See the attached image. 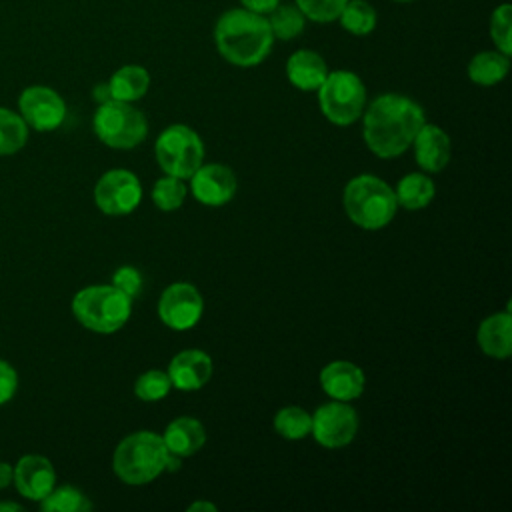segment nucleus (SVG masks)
I'll use <instances>...</instances> for the list:
<instances>
[{"label":"nucleus","instance_id":"c756f323","mask_svg":"<svg viewBox=\"0 0 512 512\" xmlns=\"http://www.w3.org/2000/svg\"><path fill=\"white\" fill-rule=\"evenodd\" d=\"M170 388H172V382L168 372L158 368L142 372L134 382V394L138 400H144V402H158L166 398Z\"/></svg>","mask_w":512,"mask_h":512},{"label":"nucleus","instance_id":"7ed1b4c3","mask_svg":"<svg viewBox=\"0 0 512 512\" xmlns=\"http://www.w3.org/2000/svg\"><path fill=\"white\" fill-rule=\"evenodd\" d=\"M168 456L170 452L160 434L138 430L118 442L112 456V468L124 484L142 486L166 472Z\"/></svg>","mask_w":512,"mask_h":512},{"label":"nucleus","instance_id":"423d86ee","mask_svg":"<svg viewBox=\"0 0 512 512\" xmlns=\"http://www.w3.org/2000/svg\"><path fill=\"white\" fill-rule=\"evenodd\" d=\"M316 92L322 114L336 126L354 124L366 108V86L352 70L328 72Z\"/></svg>","mask_w":512,"mask_h":512},{"label":"nucleus","instance_id":"58836bf2","mask_svg":"<svg viewBox=\"0 0 512 512\" xmlns=\"http://www.w3.org/2000/svg\"><path fill=\"white\" fill-rule=\"evenodd\" d=\"M0 510H20V506L12 502H0Z\"/></svg>","mask_w":512,"mask_h":512},{"label":"nucleus","instance_id":"7c9ffc66","mask_svg":"<svg viewBox=\"0 0 512 512\" xmlns=\"http://www.w3.org/2000/svg\"><path fill=\"white\" fill-rule=\"evenodd\" d=\"M488 30L496 50L512 56V6L508 2H502L492 10Z\"/></svg>","mask_w":512,"mask_h":512},{"label":"nucleus","instance_id":"e433bc0d","mask_svg":"<svg viewBox=\"0 0 512 512\" xmlns=\"http://www.w3.org/2000/svg\"><path fill=\"white\" fill-rule=\"evenodd\" d=\"M12 476H14V468L0 460V490L12 482Z\"/></svg>","mask_w":512,"mask_h":512},{"label":"nucleus","instance_id":"1a4fd4ad","mask_svg":"<svg viewBox=\"0 0 512 512\" xmlns=\"http://www.w3.org/2000/svg\"><path fill=\"white\" fill-rule=\"evenodd\" d=\"M358 412L342 400H332L316 408L312 414V430L314 440L330 450L348 446L358 432Z\"/></svg>","mask_w":512,"mask_h":512},{"label":"nucleus","instance_id":"aec40b11","mask_svg":"<svg viewBox=\"0 0 512 512\" xmlns=\"http://www.w3.org/2000/svg\"><path fill=\"white\" fill-rule=\"evenodd\" d=\"M160 436L166 450L178 458L194 456L206 442L204 424L192 416L174 418Z\"/></svg>","mask_w":512,"mask_h":512},{"label":"nucleus","instance_id":"dca6fc26","mask_svg":"<svg viewBox=\"0 0 512 512\" xmlns=\"http://www.w3.org/2000/svg\"><path fill=\"white\" fill-rule=\"evenodd\" d=\"M320 386L332 400L350 402L362 396L366 376L358 364L348 360H334L322 368Z\"/></svg>","mask_w":512,"mask_h":512},{"label":"nucleus","instance_id":"9b49d317","mask_svg":"<svg viewBox=\"0 0 512 512\" xmlns=\"http://www.w3.org/2000/svg\"><path fill=\"white\" fill-rule=\"evenodd\" d=\"M18 114L28 128L38 132H52L62 126L66 118V102L50 86H28L18 98Z\"/></svg>","mask_w":512,"mask_h":512},{"label":"nucleus","instance_id":"f8f14e48","mask_svg":"<svg viewBox=\"0 0 512 512\" xmlns=\"http://www.w3.org/2000/svg\"><path fill=\"white\" fill-rule=\"evenodd\" d=\"M204 312V300L190 282H174L164 288L158 300V316L172 330H190Z\"/></svg>","mask_w":512,"mask_h":512},{"label":"nucleus","instance_id":"f3484780","mask_svg":"<svg viewBox=\"0 0 512 512\" xmlns=\"http://www.w3.org/2000/svg\"><path fill=\"white\" fill-rule=\"evenodd\" d=\"M412 146H414L416 162L424 172L436 174L444 170L450 162V154H452L450 136L436 124L424 122V126L414 136Z\"/></svg>","mask_w":512,"mask_h":512},{"label":"nucleus","instance_id":"393cba45","mask_svg":"<svg viewBox=\"0 0 512 512\" xmlns=\"http://www.w3.org/2000/svg\"><path fill=\"white\" fill-rule=\"evenodd\" d=\"M338 22L352 36H368L378 24V12L368 0H348Z\"/></svg>","mask_w":512,"mask_h":512},{"label":"nucleus","instance_id":"0eeeda50","mask_svg":"<svg viewBox=\"0 0 512 512\" xmlns=\"http://www.w3.org/2000/svg\"><path fill=\"white\" fill-rule=\"evenodd\" d=\"M96 136L110 148H136L148 134V120L132 102L108 100L98 104L92 120Z\"/></svg>","mask_w":512,"mask_h":512},{"label":"nucleus","instance_id":"a878e982","mask_svg":"<svg viewBox=\"0 0 512 512\" xmlns=\"http://www.w3.org/2000/svg\"><path fill=\"white\" fill-rule=\"evenodd\" d=\"M28 140V124L18 112L0 106V156L14 154Z\"/></svg>","mask_w":512,"mask_h":512},{"label":"nucleus","instance_id":"4468645a","mask_svg":"<svg viewBox=\"0 0 512 512\" xmlns=\"http://www.w3.org/2000/svg\"><path fill=\"white\" fill-rule=\"evenodd\" d=\"M12 482L24 498L40 502L56 486V470L46 456L26 454L16 462Z\"/></svg>","mask_w":512,"mask_h":512},{"label":"nucleus","instance_id":"c9c22d12","mask_svg":"<svg viewBox=\"0 0 512 512\" xmlns=\"http://www.w3.org/2000/svg\"><path fill=\"white\" fill-rule=\"evenodd\" d=\"M92 98H94L98 104H104V102L112 100V92H110L108 82H104V84H96V86H94V90H92Z\"/></svg>","mask_w":512,"mask_h":512},{"label":"nucleus","instance_id":"cd10ccee","mask_svg":"<svg viewBox=\"0 0 512 512\" xmlns=\"http://www.w3.org/2000/svg\"><path fill=\"white\" fill-rule=\"evenodd\" d=\"M40 508L44 512H86L92 508V502L74 486H54L42 500Z\"/></svg>","mask_w":512,"mask_h":512},{"label":"nucleus","instance_id":"412c9836","mask_svg":"<svg viewBox=\"0 0 512 512\" xmlns=\"http://www.w3.org/2000/svg\"><path fill=\"white\" fill-rule=\"evenodd\" d=\"M510 72V56L500 50H482L468 62V78L478 86H496Z\"/></svg>","mask_w":512,"mask_h":512},{"label":"nucleus","instance_id":"2f4dec72","mask_svg":"<svg viewBox=\"0 0 512 512\" xmlns=\"http://www.w3.org/2000/svg\"><path fill=\"white\" fill-rule=\"evenodd\" d=\"M346 2L348 0H294V4L300 8L306 20L318 24L336 22Z\"/></svg>","mask_w":512,"mask_h":512},{"label":"nucleus","instance_id":"4be33fe9","mask_svg":"<svg viewBox=\"0 0 512 512\" xmlns=\"http://www.w3.org/2000/svg\"><path fill=\"white\" fill-rule=\"evenodd\" d=\"M112 100L120 102H136L150 88V74L140 64H124L120 66L108 80Z\"/></svg>","mask_w":512,"mask_h":512},{"label":"nucleus","instance_id":"6e6552de","mask_svg":"<svg viewBox=\"0 0 512 512\" xmlns=\"http://www.w3.org/2000/svg\"><path fill=\"white\" fill-rule=\"evenodd\" d=\"M154 156L168 176L188 180L204 162V142L190 126L170 124L156 138Z\"/></svg>","mask_w":512,"mask_h":512},{"label":"nucleus","instance_id":"f704fd0d","mask_svg":"<svg viewBox=\"0 0 512 512\" xmlns=\"http://www.w3.org/2000/svg\"><path fill=\"white\" fill-rule=\"evenodd\" d=\"M282 0H240V6L250 10V12H256V14H270Z\"/></svg>","mask_w":512,"mask_h":512},{"label":"nucleus","instance_id":"f03ea898","mask_svg":"<svg viewBox=\"0 0 512 512\" xmlns=\"http://www.w3.org/2000/svg\"><path fill=\"white\" fill-rule=\"evenodd\" d=\"M214 44L232 66L252 68L270 56L274 36L266 16L246 8H230L214 24Z\"/></svg>","mask_w":512,"mask_h":512},{"label":"nucleus","instance_id":"a211bd4d","mask_svg":"<svg viewBox=\"0 0 512 512\" xmlns=\"http://www.w3.org/2000/svg\"><path fill=\"white\" fill-rule=\"evenodd\" d=\"M328 64L320 52L310 48H300L292 52L286 60L288 82L302 92H316L328 76Z\"/></svg>","mask_w":512,"mask_h":512},{"label":"nucleus","instance_id":"6ab92c4d","mask_svg":"<svg viewBox=\"0 0 512 512\" xmlns=\"http://www.w3.org/2000/svg\"><path fill=\"white\" fill-rule=\"evenodd\" d=\"M480 350L496 360H506L512 354V316L508 310L486 316L476 332Z\"/></svg>","mask_w":512,"mask_h":512},{"label":"nucleus","instance_id":"72a5a7b5","mask_svg":"<svg viewBox=\"0 0 512 512\" xmlns=\"http://www.w3.org/2000/svg\"><path fill=\"white\" fill-rule=\"evenodd\" d=\"M16 388H18V374L14 366L8 364L6 360H0V404H6L8 400H12V396L16 394Z\"/></svg>","mask_w":512,"mask_h":512},{"label":"nucleus","instance_id":"b1692460","mask_svg":"<svg viewBox=\"0 0 512 512\" xmlns=\"http://www.w3.org/2000/svg\"><path fill=\"white\" fill-rule=\"evenodd\" d=\"M268 26L272 30L274 40H294L304 32L306 16L300 12V8L292 2H280L270 14H266Z\"/></svg>","mask_w":512,"mask_h":512},{"label":"nucleus","instance_id":"39448f33","mask_svg":"<svg viewBox=\"0 0 512 512\" xmlns=\"http://www.w3.org/2000/svg\"><path fill=\"white\" fill-rule=\"evenodd\" d=\"M72 314L84 328L98 334H112L128 322L132 298L112 284L86 286L74 294Z\"/></svg>","mask_w":512,"mask_h":512},{"label":"nucleus","instance_id":"bb28decb","mask_svg":"<svg viewBox=\"0 0 512 512\" xmlns=\"http://www.w3.org/2000/svg\"><path fill=\"white\" fill-rule=\"evenodd\" d=\"M274 430L286 440H302L312 430V414L300 406H284L274 416Z\"/></svg>","mask_w":512,"mask_h":512},{"label":"nucleus","instance_id":"5701e85b","mask_svg":"<svg viewBox=\"0 0 512 512\" xmlns=\"http://www.w3.org/2000/svg\"><path fill=\"white\" fill-rule=\"evenodd\" d=\"M436 194V184L424 172H410L394 188V196L398 206L406 210H422L426 208Z\"/></svg>","mask_w":512,"mask_h":512},{"label":"nucleus","instance_id":"ea45409f","mask_svg":"<svg viewBox=\"0 0 512 512\" xmlns=\"http://www.w3.org/2000/svg\"><path fill=\"white\" fill-rule=\"evenodd\" d=\"M394 2H402V4H408V2H414V0H394Z\"/></svg>","mask_w":512,"mask_h":512},{"label":"nucleus","instance_id":"4c0bfd02","mask_svg":"<svg viewBox=\"0 0 512 512\" xmlns=\"http://www.w3.org/2000/svg\"><path fill=\"white\" fill-rule=\"evenodd\" d=\"M188 510L190 512H198V510H210V512H214L216 510V506L214 504H210V502H192L190 506H188Z\"/></svg>","mask_w":512,"mask_h":512},{"label":"nucleus","instance_id":"f257e3e1","mask_svg":"<svg viewBox=\"0 0 512 512\" xmlns=\"http://www.w3.org/2000/svg\"><path fill=\"white\" fill-rule=\"evenodd\" d=\"M360 118L364 144L378 158L404 154L426 122L424 108L416 100L396 92L376 96Z\"/></svg>","mask_w":512,"mask_h":512},{"label":"nucleus","instance_id":"c85d7f7f","mask_svg":"<svg viewBox=\"0 0 512 512\" xmlns=\"http://www.w3.org/2000/svg\"><path fill=\"white\" fill-rule=\"evenodd\" d=\"M186 184L182 178H176V176H164V178H158L152 186V202L158 210L162 212H174L178 210L184 200H186Z\"/></svg>","mask_w":512,"mask_h":512},{"label":"nucleus","instance_id":"9d476101","mask_svg":"<svg viewBox=\"0 0 512 512\" xmlns=\"http://www.w3.org/2000/svg\"><path fill=\"white\" fill-rule=\"evenodd\" d=\"M142 200L138 176L124 168L108 170L94 186V202L108 216H124L136 210Z\"/></svg>","mask_w":512,"mask_h":512},{"label":"nucleus","instance_id":"20e7f679","mask_svg":"<svg viewBox=\"0 0 512 512\" xmlns=\"http://www.w3.org/2000/svg\"><path fill=\"white\" fill-rule=\"evenodd\" d=\"M346 216L362 230H380L392 222L398 210L394 188L374 174L352 178L342 194Z\"/></svg>","mask_w":512,"mask_h":512},{"label":"nucleus","instance_id":"ddd939ff","mask_svg":"<svg viewBox=\"0 0 512 512\" xmlns=\"http://www.w3.org/2000/svg\"><path fill=\"white\" fill-rule=\"evenodd\" d=\"M188 180L192 196L204 206H224L234 198L238 190L234 170L224 164L202 162Z\"/></svg>","mask_w":512,"mask_h":512},{"label":"nucleus","instance_id":"473e14b6","mask_svg":"<svg viewBox=\"0 0 512 512\" xmlns=\"http://www.w3.org/2000/svg\"><path fill=\"white\" fill-rule=\"evenodd\" d=\"M112 286H116L128 298H136L142 290V274L136 266H120L112 274Z\"/></svg>","mask_w":512,"mask_h":512},{"label":"nucleus","instance_id":"2eb2a0df","mask_svg":"<svg viewBox=\"0 0 512 512\" xmlns=\"http://www.w3.org/2000/svg\"><path fill=\"white\" fill-rule=\"evenodd\" d=\"M212 358L200 348L178 352L168 364V376L176 390L194 392L208 384L212 378Z\"/></svg>","mask_w":512,"mask_h":512}]
</instances>
